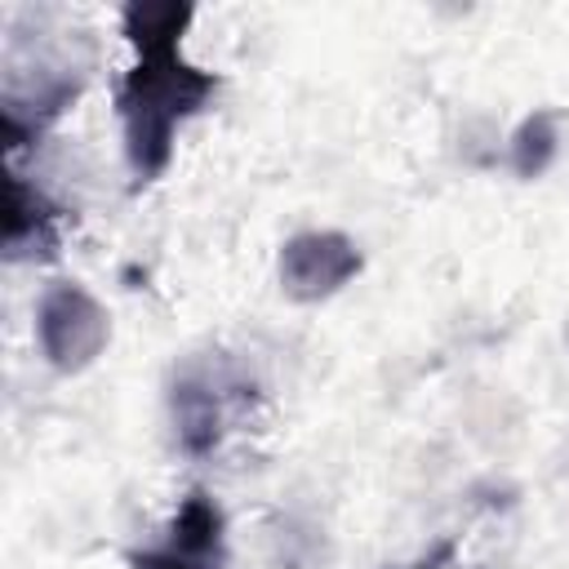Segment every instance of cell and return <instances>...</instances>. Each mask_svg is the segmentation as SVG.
Returning a JSON list of instances; mask_svg holds the SVG:
<instances>
[{"label": "cell", "mask_w": 569, "mask_h": 569, "mask_svg": "<svg viewBox=\"0 0 569 569\" xmlns=\"http://www.w3.org/2000/svg\"><path fill=\"white\" fill-rule=\"evenodd\" d=\"M138 62L124 71L116 89V107L124 120V156L138 182H151L164 173L173 156L178 124L204 111V102L218 89V76L187 62L178 44L160 49H133Z\"/></svg>", "instance_id": "obj_1"}, {"label": "cell", "mask_w": 569, "mask_h": 569, "mask_svg": "<svg viewBox=\"0 0 569 569\" xmlns=\"http://www.w3.org/2000/svg\"><path fill=\"white\" fill-rule=\"evenodd\" d=\"M36 338H40L44 360L58 373H80L102 356V347L111 338V320H107L102 302L89 289H80L71 280H58L40 293Z\"/></svg>", "instance_id": "obj_2"}, {"label": "cell", "mask_w": 569, "mask_h": 569, "mask_svg": "<svg viewBox=\"0 0 569 569\" xmlns=\"http://www.w3.org/2000/svg\"><path fill=\"white\" fill-rule=\"evenodd\" d=\"M360 271V249L342 231H298L280 249V284L298 302L338 293Z\"/></svg>", "instance_id": "obj_3"}, {"label": "cell", "mask_w": 569, "mask_h": 569, "mask_svg": "<svg viewBox=\"0 0 569 569\" xmlns=\"http://www.w3.org/2000/svg\"><path fill=\"white\" fill-rule=\"evenodd\" d=\"M27 244H40V253H49L53 244V204L27 187L18 173L4 178V249L9 258L31 253Z\"/></svg>", "instance_id": "obj_4"}, {"label": "cell", "mask_w": 569, "mask_h": 569, "mask_svg": "<svg viewBox=\"0 0 569 569\" xmlns=\"http://www.w3.org/2000/svg\"><path fill=\"white\" fill-rule=\"evenodd\" d=\"M169 547L182 551L196 565L218 560V551H222V511L209 493L182 498V507L173 516V529H169Z\"/></svg>", "instance_id": "obj_5"}, {"label": "cell", "mask_w": 569, "mask_h": 569, "mask_svg": "<svg viewBox=\"0 0 569 569\" xmlns=\"http://www.w3.org/2000/svg\"><path fill=\"white\" fill-rule=\"evenodd\" d=\"M173 422L187 453H209L218 445V400L204 382L178 378L173 382Z\"/></svg>", "instance_id": "obj_6"}, {"label": "cell", "mask_w": 569, "mask_h": 569, "mask_svg": "<svg viewBox=\"0 0 569 569\" xmlns=\"http://www.w3.org/2000/svg\"><path fill=\"white\" fill-rule=\"evenodd\" d=\"M124 36L133 49H160V44H178L187 22H191V4H164V0H129L124 4Z\"/></svg>", "instance_id": "obj_7"}, {"label": "cell", "mask_w": 569, "mask_h": 569, "mask_svg": "<svg viewBox=\"0 0 569 569\" xmlns=\"http://www.w3.org/2000/svg\"><path fill=\"white\" fill-rule=\"evenodd\" d=\"M556 142H560V129H556V111H533L520 120V129L511 133V169L520 178H538L551 156H556Z\"/></svg>", "instance_id": "obj_8"}, {"label": "cell", "mask_w": 569, "mask_h": 569, "mask_svg": "<svg viewBox=\"0 0 569 569\" xmlns=\"http://www.w3.org/2000/svg\"><path fill=\"white\" fill-rule=\"evenodd\" d=\"M133 569H204V565H196V560H187L182 551L164 547V551H142V556H133Z\"/></svg>", "instance_id": "obj_9"}, {"label": "cell", "mask_w": 569, "mask_h": 569, "mask_svg": "<svg viewBox=\"0 0 569 569\" xmlns=\"http://www.w3.org/2000/svg\"><path fill=\"white\" fill-rule=\"evenodd\" d=\"M413 569H440V560H422V565H413Z\"/></svg>", "instance_id": "obj_10"}]
</instances>
